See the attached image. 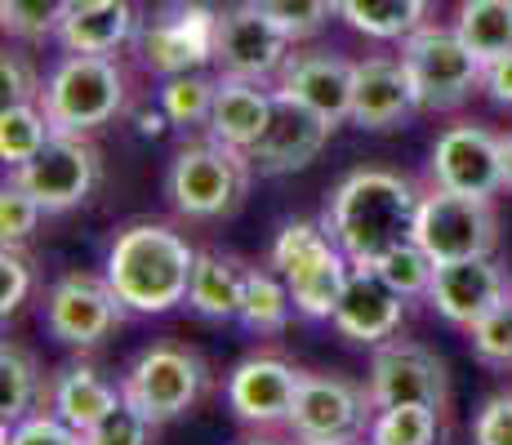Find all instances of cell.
Segmentation results:
<instances>
[{"label":"cell","instance_id":"6da1fadb","mask_svg":"<svg viewBox=\"0 0 512 445\" xmlns=\"http://www.w3.org/2000/svg\"><path fill=\"white\" fill-rule=\"evenodd\" d=\"M419 214V192L410 178L388 170H357L334 187L321 227L348 254V263L374 267L392 245L410 241Z\"/></svg>","mask_w":512,"mask_h":445},{"label":"cell","instance_id":"7a4b0ae2","mask_svg":"<svg viewBox=\"0 0 512 445\" xmlns=\"http://www.w3.org/2000/svg\"><path fill=\"white\" fill-rule=\"evenodd\" d=\"M196 250L174 227L134 223L107 250V281L130 312H170L187 299Z\"/></svg>","mask_w":512,"mask_h":445},{"label":"cell","instance_id":"3957f363","mask_svg":"<svg viewBox=\"0 0 512 445\" xmlns=\"http://www.w3.org/2000/svg\"><path fill=\"white\" fill-rule=\"evenodd\" d=\"M250 174H254L250 156L219 143V138H205V143L179 147V156L170 161V174H165V196H170V205L183 219L214 223L228 219L245 201Z\"/></svg>","mask_w":512,"mask_h":445},{"label":"cell","instance_id":"277c9868","mask_svg":"<svg viewBox=\"0 0 512 445\" xmlns=\"http://www.w3.org/2000/svg\"><path fill=\"white\" fill-rule=\"evenodd\" d=\"M41 107L54 134H90L125 107V72L116 67V58L67 54L49 72L41 89Z\"/></svg>","mask_w":512,"mask_h":445},{"label":"cell","instance_id":"5b68a950","mask_svg":"<svg viewBox=\"0 0 512 445\" xmlns=\"http://www.w3.org/2000/svg\"><path fill=\"white\" fill-rule=\"evenodd\" d=\"M415 241L428 250L432 263H459V259H490L499 245V219L490 196H464L432 187L419 196L415 214Z\"/></svg>","mask_w":512,"mask_h":445},{"label":"cell","instance_id":"8992f818","mask_svg":"<svg viewBox=\"0 0 512 445\" xmlns=\"http://www.w3.org/2000/svg\"><path fill=\"white\" fill-rule=\"evenodd\" d=\"M401 63H406L410 81H415L419 112L459 107L481 85V72H486V63L464 45V36L455 27H428V23L401 41Z\"/></svg>","mask_w":512,"mask_h":445},{"label":"cell","instance_id":"52a82bcc","mask_svg":"<svg viewBox=\"0 0 512 445\" xmlns=\"http://www.w3.org/2000/svg\"><path fill=\"white\" fill-rule=\"evenodd\" d=\"M370 405L388 410V405H428V410L446 414L450 405V374L437 352L419 348L406 339L379 343L370 356Z\"/></svg>","mask_w":512,"mask_h":445},{"label":"cell","instance_id":"ba28073f","mask_svg":"<svg viewBox=\"0 0 512 445\" xmlns=\"http://www.w3.org/2000/svg\"><path fill=\"white\" fill-rule=\"evenodd\" d=\"M14 183L32 192L45 214H67L90 201L98 183V152L85 134H49L32 161L14 165Z\"/></svg>","mask_w":512,"mask_h":445},{"label":"cell","instance_id":"9c48e42d","mask_svg":"<svg viewBox=\"0 0 512 445\" xmlns=\"http://www.w3.org/2000/svg\"><path fill=\"white\" fill-rule=\"evenodd\" d=\"M205 388V365L196 352L174 348V343H156L139 361L130 365L121 392L130 397L152 423H174L196 405Z\"/></svg>","mask_w":512,"mask_h":445},{"label":"cell","instance_id":"30bf717a","mask_svg":"<svg viewBox=\"0 0 512 445\" xmlns=\"http://www.w3.org/2000/svg\"><path fill=\"white\" fill-rule=\"evenodd\" d=\"M125 303L112 290L107 276H90V272H72L58 276L54 290L45 299V325L58 343L67 348H98L116 325L125 321Z\"/></svg>","mask_w":512,"mask_h":445},{"label":"cell","instance_id":"8fae6325","mask_svg":"<svg viewBox=\"0 0 512 445\" xmlns=\"http://www.w3.org/2000/svg\"><path fill=\"white\" fill-rule=\"evenodd\" d=\"M370 392L352 388L339 374H303L285 428L299 441H357L370 432Z\"/></svg>","mask_w":512,"mask_h":445},{"label":"cell","instance_id":"7c38bea8","mask_svg":"<svg viewBox=\"0 0 512 445\" xmlns=\"http://www.w3.org/2000/svg\"><path fill=\"white\" fill-rule=\"evenodd\" d=\"M294 41L272 23L268 14L241 0L232 9H219V41H214V63L223 76H241V81H272L285 67V49Z\"/></svg>","mask_w":512,"mask_h":445},{"label":"cell","instance_id":"4fadbf2b","mask_svg":"<svg viewBox=\"0 0 512 445\" xmlns=\"http://www.w3.org/2000/svg\"><path fill=\"white\" fill-rule=\"evenodd\" d=\"M214 41H219V14L210 5H179L147 27L139 49L156 76H179L214 63Z\"/></svg>","mask_w":512,"mask_h":445},{"label":"cell","instance_id":"5bb4252c","mask_svg":"<svg viewBox=\"0 0 512 445\" xmlns=\"http://www.w3.org/2000/svg\"><path fill=\"white\" fill-rule=\"evenodd\" d=\"M432 183L464 196H495L504 187L499 138L481 125H450L432 147Z\"/></svg>","mask_w":512,"mask_h":445},{"label":"cell","instance_id":"9a60e30c","mask_svg":"<svg viewBox=\"0 0 512 445\" xmlns=\"http://www.w3.org/2000/svg\"><path fill=\"white\" fill-rule=\"evenodd\" d=\"M401 312H406V294H397L388 281H383L379 267H357L352 263L348 285L339 294V308H334V330L348 343H366V348H379L392 334L401 330Z\"/></svg>","mask_w":512,"mask_h":445},{"label":"cell","instance_id":"2e32d148","mask_svg":"<svg viewBox=\"0 0 512 445\" xmlns=\"http://www.w3.org/2000/svg\"><path fill=\"white\" fill-rule=\"evenodd\" d=\"M352 72H357V63L339 54H290L277 72L272 94L308 107L330 125H343L352 116Z\"/></svg>","mask_w":512,"mask_h":445},{"label":"cell","instance_id":"e0dca14e","mask_svg":"<svg viewBox=\"0 0 512 445\" xmlns=\"http://www.w3.org/2000/svg\"><path fill=\"white\" fill-rule=\"evenodd\" d=\"M512 294L508 272L495 259H459V263H437L428 285V299L432 308L446 316L450 325H472L481 321L495 303H504Z\"/></svg>","mask_w":512,"mask_h":445},{"label":"cell","instance_id":"ac0fdd59","mask_svg":"<svg viewBox=\"0 0 512 445\" xmlns=\"http://www.w3.org/2000/svg\"><path fill=\"white\" fill-rule=\"evenodd\" d=\"M419 112V94L401 58H366L352 72V125L374 134L401 130Z\"/></svg>","mask_w":512,"mask_h":445},{"label":"cell","instance_id":"d6986e66","mask_svg":"<svg viewBox=\"0 0 512 445\" xmlns=\"http://www.w3.org/2000/svg\"><path fill=\"white\" fill-rule=\"evenodd\" d=\"M330 121H321L317 112L290 103V98H277L272 107L268 130L259 134V143L250 147V165L254 174H294L303 165H312L321 156V147L330 143Z\"/></svg>","mask_w":512,"mask_h":445},{"label":"cell","instance_id":"ffe728a7","mask_svg":"<svg viewBox=\"0 0 512 445\" xmlns=\"http://www.w3.org/2000/svg\"><path fill=\"white\" fill-rule=\"evenodd\" d=\"M299 379L303 374L294 365H285L281 356H250L228 374V405L236 419L272 428L285 423L299 397Z\"/></svg>","mask_w":512,"mask_h":445},{"label":"cell","instance_id":"44dd1931","mask_svg":"<svg viewBox=\"0 0 512 445\" xmlns=\"http://www.w3.org/2000/svg\"><path fill=\"white\" fill-rule=\"evenodd\" d=\"M277 94L263 89V81H241V76H219L214 89V112H210V138L236 147V152H250L259 143V134L268 130Z\"/></svg>","mask_w":512,"mask_h":445},{"label":"cell","instance_id":"7402d4cb","mask_svg":"<svg viewBox=\"0 0 512 445\" xmlns=\"http://www.w3.org/2000/svg\"><path fill=\"white\" fill-rule=\"evenodd\" d=\"M245 281H250V267H241L236 259L196 254L192 285H187V308L205 316V321H241Z\"/></svg>","mask_w":512,"mask_h":445},{"label":"cell","instance_id":"603a6c76","mask_svg":"<svg viewBox=\"0 0 512 445\" xmlns=\"http://www.w3.org/2000/svg\"><path fill=\"white\" fill-rule=\"evenodd\" d=\"M130 36H134V9L125 0H112V5L90 9V14H67L63 27H58V41H63L67 54L112 58Z\"/></svg>","mask_w":512,"mask_h":445},{"label":"cell","instance_id":"cb8c5ba5","mask_svg":"<svg viewBox=\"0 0 512 445\" xmlns=\"http://www.w3.org/2000/svg\"><path fill=\"white\" fill-rule=\"evenodd\" d=\"M432 0H339V18L370 41H406L428 23Z\"/></svg>","mask_w":512,"mask_h":445},{"label":"cell","instance_id":"d4e9b609","mask_svg":"<svg viewBox=\"0 0 512 445\" xmlns=\"http://www.w3.org/2000/svg\"><path fill=\"white\" fill-rule=\"evenodd\" d=\"M116 401H121V388H112L90 365H72V370H63L54 383V414L81 432H90Z\"/></svg>","mask_w":512,"mask_h":445},{"label":"cell","instance_id":"484cf974","mask_svg":"<svg viewBox=\"0 0 512 445\" xmlns=\"http://www.w3.org/2000/svg\"><path fill=\"white\" fill-rule=\"evenodd\" d=\"M455 32L481 63L512 54V0H459Z\"/></svg>","mask_w":512,"mask_h":445},{"label":"cell","instance_id":"4316f807","mask_svg":"<svg viewBox=\"0 0 512 445\" xmlns=\"http://www.w3.org/2000/svg\"><path fill=\"white\" fill-rule=\"evenodd\" d=\"M41 397V370L18 343H5L0 348V419L5 428L32 419V405Z\"/></svg>","mask_w":512,"mask_h":445},{"label":"cell","instance_id":"83f0119b","mask_svg":"<svg viewBox=\"0 0 512 445\" xmlns=\"http://www.w3.org/2000/svg\"><path fill=\"white\" fill-rule=\"evenodd\" d=\"M290 285L281 281L277 272H263V267H250V281H245V308H241V325L254 334H281L285 321H290Z\"/></svg>","mask_w":512,"mask_h":445},{"label":"cell","instance_id":"f1b7e54d","mask_svg":"<svg viewBox=\"0 0 512 445\" xmlns=\"http://www.w3.org/2000/svg\"><path fill=\"white\" fill-rule=\"evenodd\" d=\"M214 89H219V81H210V76H201V72L165 76V85H161V112H165V121L179 125V130L210 125Z\"/></svg>","mask_w":512,"mask_h":445},{"label":"cell","instance_id":"f546056e","mask_svg":"<svg viewBox=\"0 0 512 445\" xmlns=\"http://www.w3.org/2000/svg\"><path fill=\"white\" fill-rule=\"evenodd\" d=\"M49 134H54V125H49L45 107L5 103V112H0V156H5V165L32 161V156L49 143Z\"/></svg>","mask_w":512,"mask_h":445},{"label":"cell","instance_id":"4dcf8cb0","mask_svg":"<svg viewBox=\"0 0 512 445\" xmlns=\"http://www.w3.org/2000/svg\"><path fill=\"white\" fill-rule=\"evenodd\" d=\"M437 419L428 405H388L370 419V445H437Z\"/></svg>","mask_w":512,"mask_h":445},{"label":"cell","instance_id":"1f68e13d","mask_svg":"<svg viewBox=\"0 0 512 445\" xmlns=\"http://www.w3.org/2000/svg\"><path fill=\"white\" fill-rule=\"evenodd\" d=\"M67 14H72V0H0V27L18 41L58 36Z\"/></svg>","mask_w":512,"mask_h":445},{"label":"cell","instance_id":"d6a6232c","mask_svg":"<svg viewBox=\"0 0 512 445\" xmlns=\"http://www.w3.org/2000/svg\"><path fill=\"white\" fill-rule=\"evenodd\" d=\"M374 267H379L383 281H388L397 294H406V299H415V294H428L432 272H437V263L428 259V250H423L415 236H410V241H401V245H392V250L383 254Z\"/></svg>","mask_w":512,"mask_h":445},{"label":"cell","instance_id":"836d02e7","mask_svg":"<svg viewBox=\"0 0 512 445\" xmlns=\"http://www.w3.org/2000/svg\"><path fill=\"white\" fill-rule=\"evenodd\" d=\"M259 14H268L290 41H308L339 14V0H250Z\"/></svg>","mask_w":512,"mask_h":445},{"label":"cell","instance_id":"e575fe53","mask_svg":"<svg viewBox=\"0 0 512 445\" xmlns=\"http://www.w3.org/2000/svg\"><path fill=\"white\" fill-rule=\"evenodd\" d=\"M152 428H156V423L121 392V401H116L112 410H107L90 432H85V441H90V445H147V441H152Z\"/></svg>","mask_w":512,"mask_h":445},{"label":"cell","instance_id":"d590c367","mask_svg":"<svg viewBox=\"0 0 512 445\" xmlns=\"http://www.w3.org/2000/svg\"><path fill=\"white\" fill-rule=\"evenodd\" d=\"M468 334H472V352H477V361L508 370L512 365V294L504 303H495V308L481 316Z\"/></svg>","mask_w":512,"mask_h":445},{"label":"cell","instance_id":"8d00e7d4","mask_svg":"<svg viewBox=\"0 0 512 445\" xmlns=\"http://www.w3.org/2000/svg\"><path fill=\"white\" fill-rule=\"evenodd\" d=\"M41 201H36L32 192H23L18 183H9L5 192H0V241L5 245H23L27 236L36 232V223H41Z\"/></svg>","mask_w":512,"mask_h":445},{"label":"cell","instance_id":"74e56055","mask_svg":"<svg viewBox=\"0 0 512 445\" xmlns=\"http://www.w3.org/2000/svg\"><path fill=\"white\" fill-rule=\"evenodd\" d=\"M5 445H90L81 428H72L58 414H32V419L5 428Z\"/></svg>","mask_w":512,"mask_h":445},{"label":"cell","instance_id":"f35d334b","mask_svg":"<svg viewBox=\"0 0 512 445\" xmlns=\"http://www.w3.org/2000/svg\"><path fill=\"white\" fill-rule=\"evenodd\" d=\"M27 294H32V267L18 254V245H5L0 250V316H14Z\"/></svg>","mask_w":512,"mask_h":445},{"label":"cell","instance_id":"ab89813d","mask_svg":"<svg viewBox=\"0 0 512 445\" xmlns=\"http://www.w3.org/2000/svg\"><path fill=\"white\" fill-rule=\"evenodd\" d=\"M472 445H512V392H499L481 405L472 423Z\"/></svg>","mask_w":512,"mask_h":445},{"label":"cell","instance_id":"60d3db41","mask_svg":"<svg viewBox=\"0 0 512 445\" xmlns=\"http://www.w3.org/2000/svg\"><path fill=\"white\" fill-rule=\"evenodd\" d=\"M0 76H5V103H36V98H41V81H36L32 67L23 63V54H5Z\"/></svg>","mask_w":512,"mask_h":445},{"label":"cell","instance_id":"b9f144b4","mask_svg":"<svg viewBox=\"0 0 512 445\" xmlns=\"http://www.w3.org/2000/svg\"><path fill=\"white\" fill-rule=\"evenodd\" d=\"M481 89H486L499 107H512V54L486 63V72H481Z\"/></svg>","mask_w":512,"mask_h":445},{"label":"cell","instance_id":"7bdbcfd3","mask_svg":"<svg viewBox=\"0 0 512 445\" xmlns=\"http://www.w3.org/2000/svg\"><path fill=\"white\" fill-rule=\"evenodd\" d=\"M499 161H504V187L512 192V134L499 138Z\"/></svg>","mask_w":512,"mask_h":445},{"label":"cell","instance_id":"ee69618b","mask_svg":"<svg viewBox=\"0 0 512 445\" xmlns=\"http://www.w3.org/2000/svg\"><path fill=\"white\" fill-rule=\"evenodd\" d=\"M112 0H72V14H90V9H103Z\"/></svg>","mask_w":512,"mask_h":445},{"label":"cell","instance_id":"f6af8a7d","mask_svg":"<svg viewBox=\"0 0 512 445\" xmlns=\"http://www.w3.org/2000/svg\"><path fill=\"white\" fill-rule=\"evenodd\" d=\"M299 445H357V441H299Z\"/></svg>","mask_w":512,"mask_h":445},{"label":"cell","instance_id":"bcb514c9","mask_svg":"<svg viewBox=\"0 0 512 445\" xmlns=\"http://www.w3.org/2000/svg\"><path fill=\"white\" fill-rule=\"evenodd\" d=\"M250 445H272V441H250Z\"/></svg>","mask_w":512,"mask_h":445}]
</instances>
